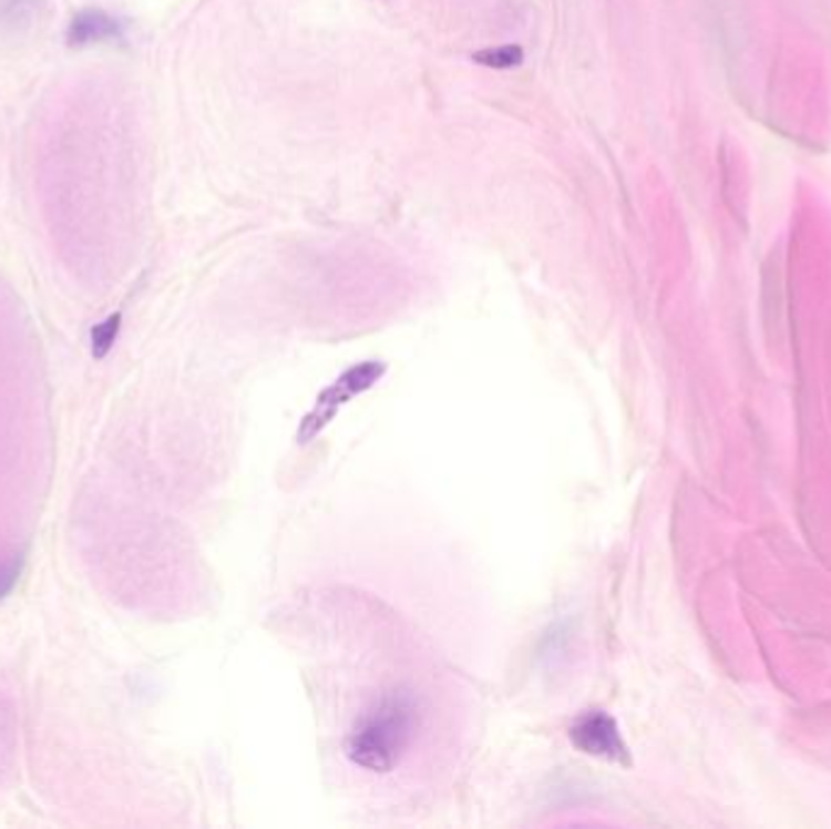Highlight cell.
<instances>
[{"label": "cell", "instance_id": "obj_6", "mask_svg": "<svg viewBox=\"0 0 831 829\" xmlns=\"http://www.w3.org/2000/svg\"><path fill=\"white\" fill-rule=\"evenodd\" d=\"M472 61L489 69H515L523 64V49L519 44H506L496 49H482V52L472 54Z\"/></svg>", "mask_w": 831, "mask_h": 829}, {"label": "cell", "instance_id": "obj_3", "mask_svg": "<svg viewBox=\"0 0 831 829\" xmlns=\"http://www.w3.org/2000/svg\"><path fill=\"white\" fill-rule=\"evenodd\" d=\"M384 372H387L384 362L365 360V362H358V366L348 368L341 377H336V380L317 397V401H314V407L307 411V417L299 421L297 443L305 446L314 441V438H317L326 426L336 419V413L341 411L352 397L372 389L382 380Z\"/></svg>", "mask_w": 831, "mask_h": 829}, {"label": "cell", "instance_id": "obj_7", "mask_svg": "<svg viewBox=\"0 0 831 829\" xmlns=\"http://www.w3.org/2000/svg\"><path fill=\"white\" fill-rule=\"evenodd\" d=\"M37 6H40V0H0V20H6L12 28L28 24Z\"/></svg>", "mask_w": 831, "mask_h": 829}, {"label": "cell", "instance_id": "obj_2", "mask_svg": "<svg viewBox=\"0 0 831 829\" xmlns=\"http://www.w3.org/2000/svg\"><path fill=\"white\" fill-rule=\"evenodd\" d=\"M416 735V703L407 694H387L352 727L346 757L372 774L394 771Z\"/></svg>", "mask_w": 831, "mask_h": 829}, {"label": "cell", "instance_id": "obj_5", "mask_svg": "<svg viewBox=\"0 0 831 829\" xmlns=\"http://www.w3.org/2000/svg\"><path fill=\"white\" fill-rule=\"evenodd\" d=\"M127 20H122L103 8H83L75 12L66 28V44L85 49L95 44L127 42Z\"/></svg>", "mask_w": 831, "mask_h": 829}, {"label": "cell", "instance_id": "obj_1", "mask_svg": "<svg viewBox=\"0 0 831 829\" xmlns=\"http://www.w3.org/2000/svg\"><path fill=\"white\" fill-rule=\"evenodd\" d=\"M52 462L44 372L18 338H0V598L12 592L40 521Z\"/></svg>", "mask_w": 831, "mask_h": 829}, {"label": "cell", "instance_id": "obj_4", "mask_svg": "<svg viewBox=\"0 0 831 829\" xmlns=\"http://www.w3.org/2000/svg\"><path fill=\"white\" fill-rule=\"evenodd\" d=\"M572 745L586 754L613 764H629V751L620 735V727L603 710H586L576 715L570 727Z\"/></svg>", "mask_w": 831, "mask_h": 829}, {"label": "cell", "instance_id": "obj_8", "mask_svg": "<svg viewBox=\"0 0 831 829\" xmlns=\"http://www.w3.org/2000/svg\"><path fill=\"white\" fill-rule=\"evenodd\" d=\"M117 331H120V314H112V317L107 321L95 326V331H93V348L98 350L100 356H103L112 344H115Z\"/></svg>", "mask_w": 831, "mask_h": 829}]
</instances>
